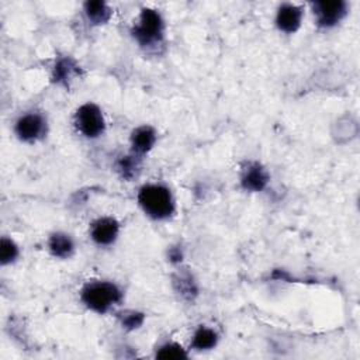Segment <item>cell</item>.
I'll list each match as a JSON object with an SVG mask.
<instances>
[{
	"mask_svg": "<svg viewBox=\"0 0 360 360\" xmlns=\"http://www.w3.org/2000/svg\"><path fill=\"white\" fill-rule=\"evenodd\" d=\"M136 202L145 217L163 222L172 219L177 212V202L172 188L160 181L142 184L136 193Z\"/></svg>",
	"mask_w": 360,
	"mask_h": 360,
	"instance_id": "obj_1",
	"label": "cell"
},
{
	"mask_svg": "<svg viewBox=\"0 0 360 360\" xmlns=\"http://www.w3.org/2000/svg\"><path fill=\"white\" fill-rule=\"evenodd\" d=\"M131 37L148 53H159L166 45V22L159 10L141 8L131 27Z\"/></svg>",
	"mask_w": 360,
	"mask_h": 360,
	"instance_id": "obj_2",
	"label": "cell"
},
{
	"mask_svg": "<svg viewBox=\"0 0 360 360\" xmlns=\"http://www.w3.org/2000/svg\"><path fill=\"white\" fill-rule=\"evenodd\" d=\"M80 302L97 315L115 311L124 301V290L112 280H87L79 291Z\"/></svg>",
	"mask_w": 360,
	"mask_h": 360,
	"instance_id": "obj_3",
	"label": "cell"
},
{
	"mask_svg": "<svg viewBox=\"0 0 360 360\" xmlns=\"http://www.w3.org/2000/svg\"><path fill=\"white\" fill-rule=\"evenodd\" d=\"M13 132L20 142L35 145L44 141L49 132L48 117L41 110H27L15 118L13 124Z\"/></svg>",
	"mask_w": 360,
	"mask_h": 360,
	"instance_id": "obj_4",
	"label": "cell"
},
{
	"mask_svg": "<svg viewBox=\"0 0 360 360\" xmlns=\"http://www.w3.org/2000/svg\"><path fill=\"white\" fill-rule=\"evenodd\" d=\"M73 125L77 134L89 141L100 139L107 131L105 115L101 107L93 101H86L76 108Z\"/></svg>",
	"mask_w": 360,
	"mask_h": 360,
	"instance_id": "obj_5",
	"label": "cell"
},
{
	"mask_svg": "<svg viewBox=\"0 0 360 360\" xmlns=\"http://www.w3.org/2000/svg\"><path fill=\"white\" fill-rule=\"evenodd\" d=\"M311 10L318 28L332 30L338 27L349 14V3L345 0L314 1Z\"/></svg>",
	"mask_w": 360,
	"mask_h": 360,
	"instance_id": "obj_6",
	"label": "cell"
},
{
	"mask_svg": "<svg viewBox=\"0 0 360 360\" xmlns=\"http://www.w3.org/2000/svg\"><path fill=\"white\" fill-rule=\"evenodd\" d=\"M121 233V224L115 217L101 215L89 224V238L98 248L112 246Z\"/></svg>",
	"mask_w": 360,
	"mask_h": 360,
	"instance_id": "obj_7",
	"label": "cell"
},
{
	"mask_svg": "<svg viewBox=\"0 0 360 360\" xmlns=\"http://www.w3.org/2000/svg\"><path fill=\"white\" fill-rule=\"evenodd\" d=\"M270 183V173L259 160H246L239 170V186L246 193H262Z\"/></svg>",
	"mask_w": 360,
	"mask_h": 360,
	"instance_id": "obj_8",
	"label": "cell"
},
{
	"mask_svg": "<svg viewBox=\"0 0 360 360\" xmlns=\"http://www.w3.org/2000/svg\"><path fill=\"white\" fill-rule=\"evenodd\" d=\"M304 15V6L295 3H281L276 10L274 25L280 32L292 35L301 28Z\"/></svg>",
	"mask_w": 360,
	"mask_h": 360,
	"instance_id": "obj_9",
	"label": "cell"
},
{
	"mask_svg": "<svg viewBox=\"0 0 360 360\" xmlns=\"http://www.w3.org/2000/svg\"><path fill=\"white\" fill-rule=\"evenodd\" d=\"M158 142V131L149 124L135 127L129 134V150L141 158L148 155Z\"/></svg>",
	"mask_w": 360,
	"mask_h": 360,
	"instance_id": "obj_10",
	"label": "cell"
},
{
	"mask_svg": "<svg viewBox=\"0 0 360 360\" xmlns=\"http://www.w3.org/2000/svg\"><path fill=\"white\" fill-rule=\"evenodd\" d=\"M75 238L65 231H53L48 235L46 249L49 255L58 260H68L76 253Z\"/></svg>",
	"mask_w": 360,
	"mask_h": 360,
	"instance_id": "obj_11",
	"label": "cell"
},
{
	"mask_svg": "<svg viewBox=\"0 0 360 360\" xmlns=\"http://www.w3.org/2000/svg\"><path fill=\"white\" fill-rule=\"evenodd\" d=\"M82 68L72 56H59L51 72V80L52 83L63 87H69V84L80 76Z\"/></svg>",
	"mask_w": 360,
	"mask_h": 360,
	"instance_id": "obj_12",
	"label": "cell"
},
{
	"mask_svg": "<svg viewBox=\"0 0 360 360\" xmlns=\"http://www.w3.org/2000/svg\"><path fill=\"white\" fill-rule=\"evenodd\" d=\"M219 333L215 328L210 326V325H198L194 330L193 335L190 338V343H188V350L193 352H210L214 350L218 343H219Z\"/></svg>",
	"mask_w": 360,
	"mask_h": 360,
	"instance_id": "obj_13",
	"label": "cell"
},
{
	"mask_svg": "<svg viewBox=\"0 0 360 360\" xmlns=\"http://www.w3.org/2000/svg\"><path fill=\"white\" fill-rule=\"evenodd\" d=\"M142 159L141 156L132 153L131 150L127 153H121L114 160V172L120 176L124 181H134L138 179L142 170Z\"/></svg>",
	"mask_w": 360,
	"mask_h": 360,
	"instance_id": "obj_14",
	"label": "cell"
},
{
	"mask_svg": "<svg viewBox=\"0 0 360 360\" xmlns=\"http://www.w3.org/2000/svg\"><path fill=\"white\" fill-rule=\"evenodd\" d=\"M172 285L176 294L180 295L184 301H194L198 295V284L194 278L193 273H190L187 269H179L172 276Z\"/></svg>",
	"mask_w": 360,
	"mask_h": 360,
	"instance_id": "obj_15",
	"label": "cell"
},
{
	"mask_svg": "<svg viewBox=\"0 0 360 360\" xmlns=\"http://www.w3.org/2000/svg\"><path fill=\"white\" fill-rule=\"evenodd\" d=\"M83 14L91 27H101L110 21L112 17V10L105 1L94 0L83 4Z\"/></svg>",
	"mask_w": 360,
	"mask_h": 360,
	"instance_id": "obj_16",
	"label": "cell"
},
{
	"mask_svg": "<svg viewBox=\"0 0 360 360\" xmlns=\"http://www.w3.org/2000/svg\"><path fill=\"white\" fill-rule=\"evenodd\" d=\"M153 356L160 360H184L188 359V349L174 340H166L155 347Z\"/></svg>",
	"mask_w": 360,
	"mask_h": 360,
	"instance_id": "obj_17",
	"label": "cell"
},
{
	"mask_svg": "<svg viewBox=\"0 0 360 360\" xmlns=\"http://www.w3.org/2000/svg\"><path fill=\"white\" fill-rule=\"evenodd\" d=\"M115 316L120 326L127 332L139 329L146 319V315L138 309H118L115 311Z\"/></svg>",
	"mask_w": 360,
	"mask_h": 360,
	"instance_id": "obj_18",
	"label": "cell"
},
{
	"mask_svg": "<svg viewBox=\"0 0 360 360\" xmlns=\"http://www.w3.org/2000/svg\"><path fill=\"white\" fill-rule=\"evenodd\" d=\"M21 255L20 246L10 236H1L0 239V263L1 266L14 264Z\"/></svg>",
	"mask_w": 360,
	"mask_h": 360,
	"instance_id": "obj_19",
	"label": "cell"
},
{
	"mask_svg": "<svg viewBox=\"0 0 360 360\" xmlns=\"http://www.w3.org/2000/svg\"><path fill=\"white\" fill-rule=\"evenodd\" d=\"M184 257V250L180 245H173L167 249V260L172 263V264H176V266H180L181 260Z\"/></svg>",
	"mask_w": 360,
	"mask_h": 360,
	"instance_id": "obj_20",
	"label": "cell"
}]
</instances>
